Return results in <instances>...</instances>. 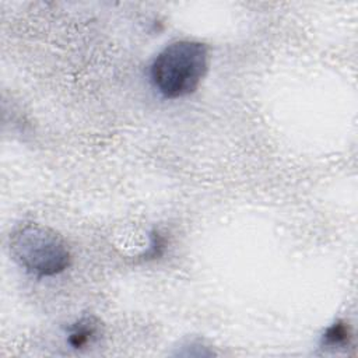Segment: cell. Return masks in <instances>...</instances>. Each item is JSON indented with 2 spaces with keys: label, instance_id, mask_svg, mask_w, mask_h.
<instances>
[{
  "label": "cell",
  "instance_id": "6da1fadb",
  "mask_svg": "<svg viewBox=\"0 0 358 358\" xmlns=\"http://www.w3.org/2000/svg\"><path fill=\"white\" fill-rule=\"evenodd\" d=\"M207 70V48L194 41H178L168 45L151 66V78L166 98L192 94Z\"/></svg>",
  "mask_w": 358,
  "mask_h": 358
},
{
  "label": "cell",
  "instance_id": "7a4b0ae2",
  "mask_svg": "<svg viewBox=\"0 0 358 358\" xmlns=\"http://www.w3.org/2000/svg\"><path fill=\"white\" fill-rule=\"evenodd\" d=\"M8 246L14 260L39 277L59 274L70 264V252L63 238L41 224L17 227L10 234Z\"/></svg>",
  "mask_w": 358,
  "mask_h": 358
},
{
  "label": "cell",
  "instance_id": "3957f363",
  "mask_svg": "<svg viewBox=\"0 0 358 358\" xmlns=\"http://www.w3.org/2000/svg\"><path fill=\"white\" fill-rule=\"evenodd\" d=\"M99 334V323L94 317H83L76 322L69 331V344L74 348H83L92 343Z\"/></svg>",
  "mask_w": 358,
  "mask_h": 358
},
{
  "label": "cell",
  "instance_id": "277c9868",
  "mask_svg": "<svg viewBox=\"0 0 358 358\" xmlns=\"http://www.w3.org/2000/svg\"><path fill=\"white\" fill-rule=\"evenodd\" d=\"M348 337H350V333H348L347 324L343 322H337L327 329V331L323 336V343L326 345L338 347V345H344L348 341Z\"/></svg>",
  "mask_w": 358,
  "mask_h": 358
}]
</instances>
